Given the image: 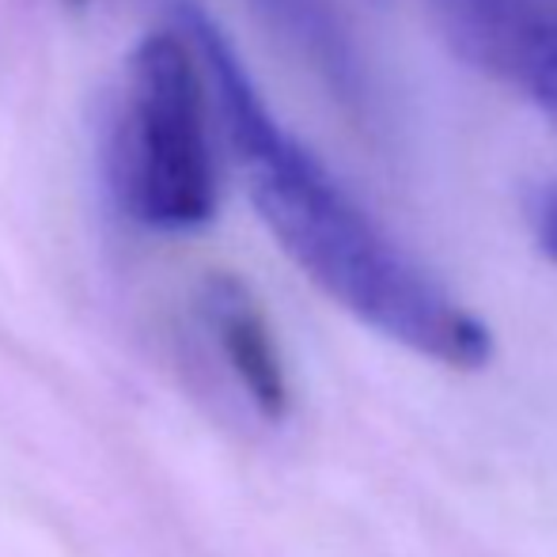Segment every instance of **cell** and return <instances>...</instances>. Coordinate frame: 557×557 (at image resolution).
Listing matches in <instances>:
<instances>
[{
	"label": "cell",
	"instance_id": "obj_5",
	"mask_svg": "<svg viewBox=\"0 0 557 557\" xmlns=\"http://www.w3.org/2000/svg\"><path fill=\"white\" fill-rule=\"evenodd\" d=\"M270 27L331 84L349 107L368 103V76L352 30L345 23L342 0H255Z\"/></svg>",
	"mask_w": 557,
	"mask_h": 557
},
{
	"label": "cell",
	"instance_id": "obj_3",
	"mask_svg": "<svg viewBox=\"0 0 557 557\" xmlns=\"http://www.w3.org/2000/svg\"><path fill=\"white\" fill-rule=\"evenodd\" d=\"M455 58L557 129V0H425Z\"/></svg>",
	"mask_w": 557,
	"mask_h": 557
},
{
	"label": "cell",
	"instance_id": "obj_1",
	"mask_svg": "<svg viewBox=\"0 0 557 557\" xmlns=\"http://www.w3.org/2000/svg\"><path fill=\"white\" fill-rule=\"evenodd\" d=\"M178 27L206 69L243 190L288 262L368 331L433 364L482 372L497 349L490 326L406 255L331 168L273 117L235 46L201 8H183Z\"/></svg>",
	"mask_w": 557,
	"mask_h": 557
},
{
	"label": "cell",
	"instance_id": "obj_2",
	"mask_svg": "<svg viewBox=\"0 0 557 557\" xmlns=\"http://www.w3.org/2000/svg\"><path fill=\"white\" fill-rule=\"evenodd\" d=\"M122 209L152 232H198L216 216L209 81L186 30H152L125 61L114 129Z\"/></svg>",
	"mask_w": 557,
	"mask_h": 557
},
{
	"label": "cell",
	"instance_id": "obj_6",
	"mask_svg": "<svg viewBox=\"0 0 557 557\" xmlns=\"http://www.w3.org/2000/svg\"><path fill=\"white\" fill-rule=\"evenodd\" d=\"M531 224H535V239L543 255L557 265V183L543 186L531 206Z\"/></svg>",
	"mask_w": 557,
	"mask_h": 557
},
{
	"label": "cell",
	"instance_id": "obj_7",
	"mask_svg": "<svg viewBox=\"0 0 557 557\" xmlns=\"http://www.w3.org/2000/svg\"><path fill=\"white\" fill-rule=\"evenodd\" d=\"M69 4H73V8H84V4H88V0H69Z\"/></svg>",
	"mask_w": 557,
	"mask_h": 557
},
{
	"label": "cell",
	"instance_id": "obj_4",
	"mask_svg": "<svg viewBox=\"0 0 557 557\" xmlns=\"http://www.w3.org/2000/svg\"><path fill=\"white\" fill-rule=\"evenodd\" d=\"M201 323L221 349L227 372L262 418L281 421L293 406L288 372L258 296L235 273H209L201 285Z\"/></svg>",
	"mask_w": 557,
	"mask_h": 557
}]
</instances>
